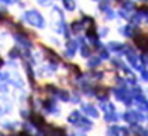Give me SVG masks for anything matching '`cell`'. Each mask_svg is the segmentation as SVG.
<instances>
[{
    "label": "cell",
    "mask_w": 148,
    "mask_h": 136,
    "mask_svg": "<svg viewBox=\"0 0 148 136\" xmlns=\"http://www.w3.org/2000/svg\"><path fill=\"white\" fill-rule=\"evenodd\" d=\"M136 45L138 46V48H141L144 52L147 51V35L143 34V35H138V37H136Z\"/></svg>",
    "instance_id": "cell-1"
},
{
    "label": "cell",
    "mask_w": 148,
    "mask_h": 136,
    "mask_svg": "<svg viewBox=\"0 0 148 136\" xmlns=\"http://www.w3.org/2000/svg\"><path fill=\"white\" fill-rule=\"evenodd\" d=\"M31 121H33V124H34L35 126H44V125H45L44 118H42L41 115H38V114H33V115H31Z\"/></svg>",
    "instance_id": "cell-2"
},
{
    "label": "cell",
    "mask_w": 148,
    "mask_h": 136,
    "mask_svg": "<svg viewBox=\"0 0 148 136\" xmlns=\"http://www.w3.org/2000/svg\"><path fill=\"white\" fill-rule=\"evenodd\" d=\"M95 30H93V24L90 25V28H89V32H88V35H95V32H93Z\"/></svg>",
    "instance_id": "cell-3"
},
{
    "label": "cell",
    "mask_w": 148,
    "mask_h": 136,
    "mask_svg": "<svg viewBox=\"0 0 148 136\" xmlns=\"http://www.w3.org/2000/svg\"><path fill=\"white\" fill-rule=\"evenodd\" d=\"M1 65H3V60H1V59H0V66H1Z\"/></svg>",
    "instance_id": "cell-4"
}]
</instances>
